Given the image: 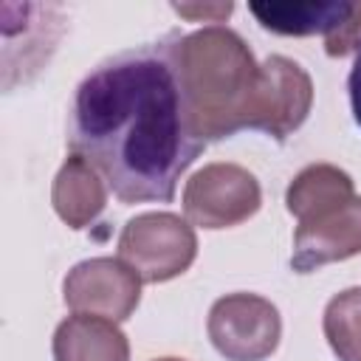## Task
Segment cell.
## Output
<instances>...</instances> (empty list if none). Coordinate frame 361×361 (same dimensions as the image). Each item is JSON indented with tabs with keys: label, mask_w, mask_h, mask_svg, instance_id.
Listing matches in <instances>:
<instances>
[{
	"label": "cell",
	"mask_w": 361,
	"mask_h": 361,
	"mask_svg": "<svg viewBox=\"0 0 361 361\" xmlns=\"http://www.w3.org/2000/svg\"><path fill=\"white\" fill-rule=\"evenodd\" d=\"M361 45V3L350 6V14L324 37L327 56H347L350 51H358Z\"/></svg>",
	"instance_id": "cell-14"
},
{
	"label": "cell",
	"mask_w": 361,
	"mask_h": 361,
	"mask_svg": "<svg viewBox=\"0 0 361 361\" xmlns=\"http://www.w3.org/2000/svg\"><path fill=\"white\" fill-rule=\"evenodd\" d=\"M175 34V59L200 141H220L248 130L259 65L245 39L226 25Z\"/></svg>",
	"instance_id": "cell-2"
},
{
	"label": "cell",
	"mask_w": 361,
	"mask_h": 361,
	"mask_svg": "<svg viewBox=\"0 0 361 361\" xmlns=\"http://www.w3.org/2000/svg\"><path fill=\"white\" fill-rule=\"evenodd\" d=\"M347 90H350L353 118H355V124L361 127V45H358V51H355V62H353V71H350V79H347Z\"/></svg>",
	"instance_id": "cell-16"
},
{
	"label": "cell",
	"mask_w": 361,
	"mask_h": 361,
	"mask_svg": "<svg viewBox=\"0 0 361 361\" xmlns=\"http://www.w3.org/2000/svg\"><path fill=\"white\" fill-rule=\"evenodd\" d=\"M361 254V197L355 195L341 209L299 223L293 234L290 265L299 274H310L327 262H341Z\"/></svg>",
	"instance_id": "cell-8"
},
{
	"label": "cell",
	"mask_w": 361,
	"mask_h": 361,
	"mask_svg": "<svg viewBox=\"0 0 361 361\" xmlns=\"http://www.w3.org/2000/svg\"><path fill=\"white\" fill-rule=\"evenodd\" d=\"M180 17H192V20H209V23H220L223 17L231 14V3H206V6H172Z\"/></svg>",
	"instance_id": "cell-15"
},
{
	"label": "cell",
	"mask_w": 361,
	"mask_h": 361,
	"mask_svg": "<svg viewBox=\"0 0 361 361\" xmlns=\"http://www.w3.org/2000/svg\"><path fill=\"white\" fill-rule=\"evenodd\" d=\"M51 203L62 223H68L71 228H85L104 212L107 186L99 178L96 166L73 152L65 158L54 178Z\"/></svg>",
	"instance_id": "cell-10"
},
{
	"label": "cell",
	"mask_w": 361,
	"mask_h": 361,
	"mask_svg": "<svg viewBox=\"0 0 361 361\" xmlns=\"http://www.w3.org/2000/svg\"><path fill=\"white\" fill-rule=\"evenodd\" d=\"M68 141L121 203H169L206 144L192 127L175 34L99 62L76 87Z\"/></svg>",
	"instance_id": "cell-1"
},
{
	"label": "cell",
	"mask_w": 361,
	"mask_h": 361,
	"mask_svg": "<svg viewBox=\"0 0 361 361\" xmlns=\"http://www.w3.org/2000/svg\"><path fill=\"white\" fill-rule=\"evenodd\" d=\"M353 3H251V14L262 28L285 37H307V34H330L347 14Z\"/></svg>",
	"instance_id": "cell-12"
},
{
	"label": "cell",
	"mask_w": 361,
	"mask_h": 361,
	"mask_svg": "<svg viewBox=\"0 0 361 361\" xmlns=\"http://www.w3.org/2000/svg\"><path fill=\"white\" fill-rule=\"evenodd\" d=\"M195 228L172 212H144L127 220L118 234V259L149 285L180 276L195 262Z\"/></svg>",
	"instance_id": "cell-3"
},
{
	"label": "cell",
	"mask_w": 361,
	"mask_h": 361,
	"mask_svg": "<svg viewBox=\"0 0 361 361\" xmlns=\"http://www.w3.org/2000/svg\"><path fill=\"white\" fill-rule=\"evenodd\" d=\"M313 104V82L307 71L288 56H268L259 65L248 130H259L274 141H285L296 133Z\"/></svg>",
	"instance_id": "cell-6"
},
{
	"label": "cell",
	"mask_w": 361,
	"mask_h": 361,
	"mask_svg": "<svg viewBox=\"0 0 361 361\" xmlns=\"http://www.w3.org/2000/svg\"><path fill=\"white\" fill-rule=\"evenodd\" d=\"M62 296L73 313L124 322L141 302V276L121 259L93 257L68 271Z\"/></svg>",
	"instance_id": "cell-7"
},
{
	"label": "cell",
	"mask_w": 361,
	"mask_h": 361,
	"mask_svg": "<svg viewBox=\"0 0 361 361\" xmlns=\"http://www.w3.org/2000/svg\"><path fill=\"white\" fill-rule=\"evenodd\" d=\"M322 327L338 361H361V288L336 293L324 307Z\"/></svg>",
	"instance_id": "cell-13"
},
{
	"label": "cell",
	"mask_w": 361,
	"mask_h": 361,
	"mask_svg": "<svg viewBox=\"0 0 361 361\" xmlns=\"http://www.w3.org/2000/svg\"><path fill=\"white\" fill-rule=\"evenodd\" d=\"M155 361H183V358H155Z\"/></svg>",
	"instance_id": "cell-17"
},
{
	"label": "cell",
	"mask_w": 361,
	"mask_h": 361,
	"mask_svg": "<svg viewBox=\"0 0 361 361\" xmlns=\"http://www.w3.org/2000/svg\"><path fill=\"white\" fill-rule=\"evenodd\" d=\"M355 197L353 178L333 164H310L305 166L285 192V206L299 223H310L324 217Z\"/></svg>",
	"instance_id": "cell-11"
},
{
	"label": "cell",
	"mask_w": 361,
	"mask_h": 361,
	"mask_svg": "<svg viewBox=\"0 0 361 361\" xmlns=\"http://www.w3.org/2000/svg\"><path fill=\"white\" fill-rule=\"evenodd\" d=\"M262 203L259 180L240 164H206L183 186V212L192 226L231 228L257 214Z\"/></svg>",
	"instance_id": "cell-5"
},
{
	"label": "cell",
	"mask_w": 361,
	"mask_h": 361,
	"mask_svg": "<svg viewBox=\"0 0 361 361\" xmlns=\"http://www.w3.org/2000/svg\"><path fill=\"white\" fill-rule=\"evenodd\" d=\"M54 361H130V344L116 322L73 313L54 333Z\"/></svg>",
	"instance_id": "cell-9"
},
{
	"label": "cell",
	"mask_w": 361,
	"mask_h": 361,
	"mask_svg": "<svg viewBox=\"0 0 361 361\" xmlns=\"http://www.w3.org/2000/svg\"><path fill=\"white\" fill-rule=\"evenodd\" d=\"M206 330L226 361H265L282 338V319L265 296L228 293L212 305Z\"/></svg>",
	"instance_id": "cell-4"
}]
</instances>
